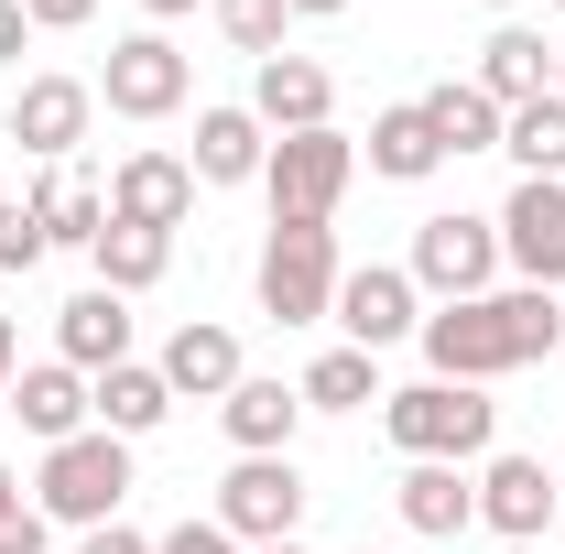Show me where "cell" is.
<instances>
[{
    "instance_id": "cell-1",
    "label": "cell",
    "mask_w": 565,
    "mask_h": 554,
    "mask_svg": "<svg viewBox=\"0 0 565 554\" xmlns=\"http://www.w3.org/2000/svg\"><path fill=\"white\" fill-rule=\"evenodd\" d=\"M565 305L544 283H500V294H468V305H435L424 316V381H511L533 359H555Z\"/></svg>"
},
{
    "instance_id": "cell-2",
    "label": "cell",
    "mask_w": 565,
    "mask_h": 554,
    "mask_svg": "<svg viewBox=\"0 0 565 554\" xmlns=\"http://www.w3.org/2000/svg\"><path fill=\"white\" fill-rule=\"evenodd\" d=\"M381 435L403 446V468H479L500 446V403L479 381H414V392H381Z\"/></svg>"
},
{
    "instance_id": "cell-3",
    "label": "cell",
    "mask_w": 565,
    "mask_h": 554,
    "mask_svg": "<svg viewBox=\"0 0 565 554\" xmlns=\"http://www.w3.org/2000/svg\"><path fill=\"white\" fill-rule=\"evenodd\" d=\"M120 500H131V446L120 435H66V446H44V479H33V511L44 522H66V533H98V522H120Z\"/></svg>"
},
{
    "instance_id": "cell-4",
    "label": "cell",
    "mask_w": 565,
    "mask_h": 554,
    "mask_svg": "<svg viewBox=\"0 0 565 554\" xmlns=\"http://www.w3.org/2000/svg\"><path fill=\"white\" fill-rule=\"evenodd\" d=\"M359 174V141L327 120V131H282L273 163H262V196H273V228H327L338 196H349Z\"/></svg>"
},
{
    "instance_id": "cell-5",
    "label": "cell",
    "mask_w": 565,
    "mask_h": 554,
    "mask_svg": "<svg viewBox=\"0 0 565 554\" xmlns=\"http://www.w3.org/2000/svg\"><path fill=\"white\" fill-rule=\"evenodd\" d=\"M250 283H262L273 327H327L338 316V228H273Z\"/></svg>"
},
{
    "instance_id": "cell-6",
    "label": "cell",
    "mask_w": 565,
    "mask_h": 554,
    "mask_svg": "<svg viewBox=\"0 0 565 554\" xmlns=\"http://www.w3.org/2000/svg\"><path fill=\"white\" fill-rule=\"evenodd\" d=\"M414 294H435V305H468V294H500V217H468V207H446V217H424L414 228Z\"/></svg>"
},
{
    "instance_id": "cell-7",
    "label": "cell",
    "mask_w": 565,
    "mask_h": 554,
    "mask_svg": "<svg viewBox=\"0 0 565 554\" xmlns=\"http://www.w3.org/2000/svg\"><path fill=\"white\" fill-rule=\"evenodd\" d=\"M98 98H109L120 120H174V109L196 98V66L174 55V33H120V44H109V76H98Z\"/></svg>"
},
{
    "instance_id": "cell-8",
    "label": "cell",
    "mask_w": 565,
    "mask_h": 554,
    "mask_svg": "<svg viewBox=\"0 0 565 554\" xmlns=\"http://www.w3.org/2000/svg\"><path fill=\"white\" fill-rule=\"evenodd\" d=\"M217 522L239 533V544H294V522H305V468L294 457H239L228 479H217Z\"/></svg>"
},
{
    "instance_id": "cell-9",
    "label": "cell",
    "mask_w": 565,
    "mask_h": 554,
    "mask_svg": "<svg viewBox=\"0 0 565 554\" xmlns=\"http://www.w3.org/2000/svg\"><path fill=\"white\" fill-rule=\"evenodd\" d=\"M555 511H565V479L544 468V457H511V446L479 457V522H490L500 544H544Z\"/></svg>"
},
{
    "instance_id": "cell-10",
    "label": "cell",
    "mask_w": 565,
    "mask_h": 554,
    "mask_svg": "<svg viewBox=\"0 0 565 554\" xmlns=\"http://www.w3.org/2000/svg\"><path fill=\"white\" fill-rule=\"evenodd\" d=\"M500 273L565 294V185H544V174L511 185V207H500Z\"/></svg>"
},
{
    "instance_id": "cell-11",
    "label": "cell",
    "mask_w": 565,
    "mask_h": 554,
    "mask_svg": "<svg viewBox=\"0 0 565 554\" xmlns=\"http://www.w3.org/2000/svg\"><path fill=\"white\" fill-rule=\"evenodd\" d=\"M87 120H98V87H87V76H22L0 141H22L33 163H66L76 141H87Z\"/></svg>"
},
{
    "instance_id": "cell-12",
    "label": "cell",
    "mask_w": 565,
    "mask_h": 554,
    "mask_svg": "<svg viewBox=\"0 0 565 554\" xmlns=\"http://www.w3.org/2000/svg\"><path fill=\"white\" fill-rule=\"evenodd\" d=\"M338 327H349V348H403V338H424V294H414V273H392V262H370V273H338Z\"/></svg>"
},
{
    "instance_id": "cell-13",
    "label": "cell",
    "mask_w": 565,
    "mask_h": 554,
    "mask_svg": "<svg viewBox=\"0 0 565 554\" xmlns=\"http://www.w3.org/2000/svg\"><path fill=\"white\" fill-rule=\"evenodd\" d=\"M250 120L262 131H327L338 120V76L316 66V55H262V76H250Z\"/></svg>"
},
{
    "instance_id": "cell-14",
    "label": "cell",
    "mask_w": 565,
    "mask_h": 554,
    "mask_svg": "<svg viewBox=\"0 0 565 554\" xmlns=\"http://www.w3.org/2000/svg\"><path fill=\"white\" fill-rule=\"evenodd\" d=\"M185 207H196V163L185 152H131L120 174H109V217H131V228H185Z\"/></svg>"
},
{
    "instance_id": "cell-15",
    "label": "cell",
    "mask_w": 565,
    "mask_h": 554,
    "mask_svg": "<svg viewBox=\"0 0 565 554\" xmlns=\"http://www.w3.org/2000/svg\"><path fill=\"white\" fill-rule=\"evenodd\" d=\"M55 359L87 370V381H98V370H120V359H131V294H109V283L66 294V305H55Z\"/></svg>"
},
{
    "instance_id": "cell-16",
    "label": "cell",
    "mask_w": 565,
    "mask_h": 554,
    "mask_svg": "<svg viewBox=\"0 0 565 554\" xmlns=\"http://www.w3.org/2000/svg\"><path fill=\"white\" fill-rule=\"evenodd\" d=\"M152 370H163V392H174V403H228V392L250 381L239 338H228V327H196V316L163 338V359H152Z\"/></svg>"
},
{
    "instance_id": "cell-17",
    "label": "cell",
    "mask_w": 565,
    "mask_h": 554,
    "mask_svg": "<svg viewBox=\"0 0 565 554\" xmlns=\"http://www.w3.org/2000/svg\"><path fill=\"white\" fill-rule=\"evenodd\" d=\"M11 414H22V435H44V446H66V435H87V370H66V359H33V370H11V392H0Z\"/></svg>"
},
{
    "instance_id": "cell-18",
    "label": "cell",
    "mask_w": 565,
    "mask_h": 554,
    "mask_svg": "<svg viewBox=\"0 0 565 554\" xmlns=\"http://www.w3.org/2000/svg\"><path fill=\"white\" fill-rule=\"evenodd\" d=\"M33 228H44V251H98V228H109V185H87L76 163H44V185L22 196Z\"/></svg>"
},
{
    "instance_id": "cell-19",
    "label": "cell",
    "mask_w": 565,
    "mask_h": 554,
    "mask_svg": "<svg viewBox=\"0 0 565 554\" xmlns=\"http://www.w3.org/2000/svg\"><path fill=\"white\" fill-rule=\"evenodd\" d=\"M217 424H228V446H239V457H294L305 392H294V381H262V370H250V381H239V392L217 403Z\"/></svg>"
},
{
    "instance_id": "cell-20",
    "label": "cell",
    "mask_w": 565,
    "mask_h": 554,
    "mask_svg": "<svg viewBox=\"0 0 565 554\" xmlns=\"http://www.w3.org/2000/svg\"><path fill=\"white\" fill-rule=\"evenodd\" d=\"M392 511H403V533H424V544H457V533L479 522V479H468V468H403Z\"/></svg>"
},
{
    "instance_id": "cell-21",
    "label": "cell",
    "mask_w": 565,
    "mask_h": 554,
    "mask_svg": "<svg viewBox=\"0 0 565 554\" xmlns=\"http://www.w3.org/2000/svg\"><path fill=\"white\" fill-rule=\"evenodd\" d=\"M87 414H98V435L141 446L152 424L174 414V392H163V370H152V359H120V370H98V381H87Z\"/></svg>"
},
{
    "instance_id": "cell-22",
    "label": "cell",
    "mask_w": 565,
    "mask_h": 554,
    "mask_svg": "<svg viewBox=\"0 0 565 554\" xmlns=\"http://www.w3.org/2000/svg\"><path fill=\"white\" fill-rule=\"evenodd\" d=\"M479 87H490L500 109H522V98H544V87H555V44H544L533 22H500L490 44H479Z\"/></svg>"
},
{
    "instance_id": "cell-23",
    "label": "cell",
    "mask_w": 565,
    "mask_h": 554,
    "mask_svg": "<svg viewBox=\"0 0 565 554\" xmlns=\"http://www.w3.org/2000/svg\"><path fill=\"white\" fill-rule=\"evenodd\" d=\"M273 163V131L250 109H196V185H250Z\"/></svg>"
},
{
    "instance_id": "cell-24",
    "label": "cell",
    "mask_w": 565,
    "mask_h": 554,
    "mask_svg": "<svg viewBox=\"0 0 565 554\" xmlns=\"http://www.w3.org/2000/svg\"><path fill=\"white\" fill-rule=\"evenodd\" d=\"M435 163H446V141H435V120H424V98H403V109L370 120V174H381V185H424Z\"/></svg>"
},
{
    "instance_id": "cell-25",
    "label": "cell",
    "mask_w": 565,
    "mask_h": 554,
    "mask_svg": "<svg viewBox=\"0 0 565 554\" xmlns=\"http://www.w3.org/2000/svg\"><path fill=\"white\" fill-rule=\"evenodd\" d=\"M424 120H435L446 163H457V152H500V120H511V109H500V98L479 87V76H446V87L424 98Z\"/></svg>"
},
{
    "instance_id": "cell-26",
    "label": "cell",
    "mask_w": 565,
    "mask_h": 554,
    "mask_svg": "<svg viewBox=\"0 0 565 554\" xmlns=\"http://www.w3.org/2000/svg\"><path fill=\"white\" fill-rule=\"evenodd\" d=\"M87 262H98V283H109V294H152V283L174 273V239H163V228H131V217H109Z\"/></svg>"
},
{
    "instance_id": "cell-27",
    "label": "cell",
    "mask_w": 565,
    "mask_h": 554,
    "mask_svg": "<svg viewBox=\"0 0 565 554\" xmlns=\"http://www.w3.org/2000/svg\"><path fill=\"white\" fill-rule=\"evenodd\" d=\"M500 152L522 163V174H544V185H565V98L544 87V98H522L511 120H500Z\"/></svg>"
},
{
    "instance_id": "cell-28",
    "label": "cell",
    "mask_w": 565,
    "mask_h": 554,
    "mask_svg": "<svg viewBox=\"0 0 565 554\" xmlns=\"http://www.w3.org/2000/svg\"><path fill=\"white\" fill-rule=\"evenodd\" d=\"M294 392H305V414H370V403H381V359H370V348H327Z\"/></svg>"
},
{
    "instance_id": "cell-29",
    "label": "cell",
    "mask_w": 565,
    "mask_h": 554,
    "mask_svg": "<svg viewBox=\"0 0 565 554\" xmlns=\"http://www.w3.org/2000/svg\"><path fill=\"white\" fill-rule=\"evenodd\" d=\"M207 11H217V33H228L250 66H262V55H282V22H294V0H207Z\"/></svg>"
},
{
    "instance_id": "cell-30",
    "label": "cell",
    "mask_w": 565,
    "mask_h": 554,
    "mask_svg": "<svg viewBox=\"0 0 565 554\" xmlns=\"http://www.w3.org/2000/svg\"><path fill=\"white\" fill-rule=\"evenodd\" d=\"M33 262H44V228L22 196H0V273H33Z\"/></svg>"
},
{
    "instance_id": "cell-31",
    "label": "cell",
    "mask_w": 565,
    "mask_h": 554,
    "mask_svg": "<svg viewBox=\"0 0 565 554\" xmlns=\"http://www.w3.org/2000/svg\"><path fill=\"white\" fill-rule=\"evenodd\" d=\"M152 554H250V544H239V533H228V522L207 511V522H174V533H163Z\"/></svg>"
},
{
    "instance_id": "cell-32",
    "label": "cell",
    "mask_w": 565,
    "mask_h": 554,
    "mask_svg": "<svg viewBox=\"0 0 565 554\" xmlns=\"http://www.w3.org/2000/svg\"><path fill=\"white\" fill-rule=\"evenodd\" d=\"M87 11H98V0H22V22H33V33H76Z\"/></svg>"
},
{
    "instance_id": "cell-33",
    "label": "cell",
    "mask_w": 565,
    "mask_h": 554,
    "mask_svg": "<svg viewBox=\"0 0 565 554\" xmlns=\"http://www.w3.org/2000/svg\"><path fill=\"white\" fill-rule=\"evenodd\" d=\"M76 554H152V533H131V522H98V533H76Z\"/></svg>"
},
{
    "instance_id": "cell-34",
    "label": "cell",
    "mask_w": 565,
    "mask_h": 554,
    "mask_svg": "<svg viewBox=\"0 0 565 554\" xmlns=\"http://www.w3.org/2000/svg\"><path fill=\"white\" fill-rule=\"evenodd\" d=\"M22 44H33V22H22V0H0V66H22Z\"/></svg>"
},
{
    "instance_id": "cell-35",
    "label": "cell",
    "mask_w": 565,
    "mask_h": 554,
    "mask_svg": "<svg viewBox=\"0 0 565 554\" xmlns=\"http://www.w3.org/2000/svg\"><path fill=\"white\" fill-rule=\"evenodd\" d=\"M0 554H44V511H22V522L0 533Z\"/></svg>"
},
{
    "instance_id": "cell-36",
    "label": "cell",
    "mask_w": 565,
    "mask_h": 554,
    "mask_svg": "<svg viewBox=\"0 0 565 554\" xmlns=\"http://www.w3.org/2000/svg\"><path fill=\"white\" fill-rule=\"evenodd\" d=\"M22 511H33V500H22V479H11V457H0V533H11Z\"/></svg>"
},
{
    "instance_id": "cell-37",
    "label": "cell",
    "mask_w": 565,
    "mask_h": 554,
    "mask_svg": "<svg viewBox=\"0 0 565 554\" xmlns=\"http://www.w3.org/2000/svg\"><path fill=\"white\" fill-rule=\"evenodd\" d=\"M11 370H22V338H11V316H0V392H11Z\"/></svg>"
},
{
    "instance_id": "cell-38",
    "label": "cell",
    "mask_w": 565,
    "mask_h": 554,
    "mask_svg": "<svg viewBox=\"0 0 565 554\" xmlns=\"http://www.w3.org/2000/svg\"><path fill=\"white\" fill-rule=\"evenodd\" d=\"M338 11H349V0H294V22H338Z\"/></svg>"
},
{
    "instance_id": "cell-39",
    "label": "cell",
    "mask_w": 565,
    "mask_h": 554,
    "mask_svg": "<svg viewBox=\"0 0 565 554\" xmlns=\"http://www.w3.org/2000/svg\"><path fill=\"white\" fill-rule=\"evenodd\" d=\"M141 11H152V22H185V11H196V0H141Z\"/></svg>"
},
{
    "instance_id": "cell-40",
    "label": "cell",
    "mask_w": 565,
    "mask_h": 554,
    "mask_svg": "<svg viewBox=\"0 0 565 554\" xmlns=\"http://www.w3.org/2000/svg\"><path fill=\"white\" fill-rule=\"evenodd\" d=\"M555 98H565V44H555Z\"/></svg>"
},
{
    "instance_id": "cell-41",
    "label": "cell",
    "mask_w": 565,
    "mask_h": 554,
    "mask_svg": "<svg viewBox=\"0 0 565 554\" xmlns=\"http://www.w3.org/2000/svg\"><path fill=\"white\" fill-rule=\"evenodd\" d=\"M262 554H305V544H262Z\"/></svg>"
},
{
    "instance_id": "cell-42",
    "label": "cell",
    "mask_w": 565,
    "mask_h": 554,
    "mask_svg": "<svg viewBox=\"0 0 565 554\" xmlns=\"http://www.w3.org/2000/svg\"><path fill=\"white\" fill-rule=\"evenodd\" d=\"M490 11H522V0H490Z\"/></svg>"
},
{
    "instance_id": "cell-43",
    "label": "cell",
    "mask_w": 565,
    "mask_h": 554,
    "mask_svg": "<svg viewBox=\"0 0 565 554\" xmlns=\"http://www.w3.org/2000/svg\"><path fill=\"white\" fill-rule=\"evenodd\" d=\"M500 554H533V544H500Z\"/></svg>"
},
{
    "instance_id": "cell-44",
    "label": "cell",
    "mask_w": 565,
    "mask_h": 554,
    "mask_svg": "<svg viewBox=\"0 0 565 554\" xmlns=\"http://www.w3.org/2000/svg\"><path fill=\"white\" fill-rule=\"evenodd\" d=\"M555 11H565V0H555Z\"/></svg>"
},
{
    "instance_id": "cell-45",
    "label": "cell",
    "mask_w": 565,
    "mask_h": 554,
    "mask_svg": "<svg viewBox=\"0 0 565 554\" xmlns=\"http://www.w3.org/2000/svg\"><path fill=\"white\" fill-rule=\"evenodd\" d=\"M359 554H370V544H359Z\"/></svg>"
}]
</instances>
